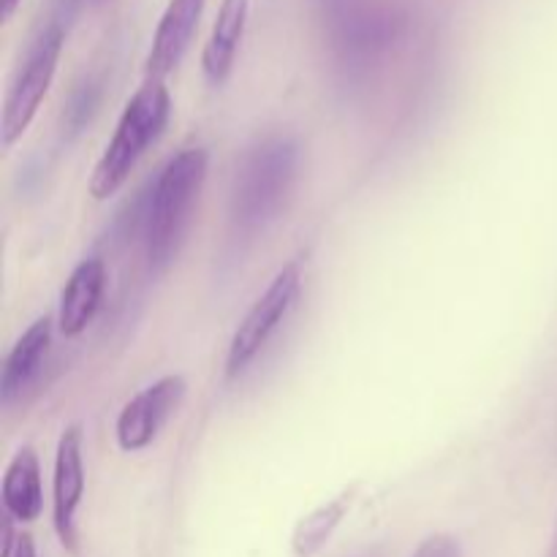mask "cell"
<instances>
[{
    "label": "cell",
    "instance_id": "6da1fadb",
    "mask_svg": "<svg viewBox=\"0 0 557 557\" xmlns=\"http://www.w3.org/2000/svg\"><path fill=\"white\" fill-rule=\"evenodd\" d=\"M207 166H210V156L205 147H185L177 156L169 158L166 166L145 190L141 243H145L147 270L152 275L166 272L177 259L190 221H194L199 196L205 190Z\"/></svg>",
    "mask_w": 557,
    "mask_h": 557
},
{
    "label": "cell",
    "instance_id": "7a4b0ae2",
    "mask_svg": "<svg viewBox=\"0 0 557 557\" xmlns=\"http://www.w3.org/2000/svg\"><path fill=\"white\" fill-rule=\"evenodd\" d=\"M299 141L292 134H267L239 161L232 185L228 223L237 239H253L281 215L299 174Z\"/></svg>",
    "mask_w": 557,
    "mask_h": 557
},
{
    "label": "cell",
    "instance_id": "3957f363",
    "mask_svg": "<svg viewBox=\"0 0 557 557\" xmlns=\"http://www.w3.org/2000/svg\"><path fill=\"white\" fill-rule=\"evenodd\" d=\"M169 114H172V96H169L166 85L158 79H147L128 98L112 139L107 141L96 169H92L90 183H87L92 199L103 201L123 188L147 147L163 134Z\"/></svg>",
    "mask_w": 557,
    "mask_h": 557
},
{
    "label": "cell",
    "instance_id": "277c9868",
    "mask_svg": "<svg viewBox=\"0 0 557 557\" xmlns=\"http://www.w3.org/2000/svg\"><path fill=\"white\" fill-rule=\"evenodd\" d=\"M65 36L69 33L60 30V27H38L36 36H33L25 60H22L20 71L11 79L9 90H5L3 117H0V145H3V150L14 147V141H20L25 131L30 128L38 107H41L49 87H52Z\"/></svg>",
    "mask_w": 557,
    "mask_h": 557
},
{
    "label": "cell",
    "instance_id": "5b68a950",
    "mask_svg": "<svg viewBox=\"0 0 557 557\" xmlns=\"http://www.w3.org/2000/svg\"><path fill=\"white\" fill-rule=\"evenodd\" d=\"M299 288H302V267L292 261L272 277L264 294L256 299L253 308L245 313V319L234 330L226 354V379H237L256 362V357L264 351L267 343L272 341V335L281 330L286 315L292 313Z\"/></svg>",
    "mask_w": 557,
    "mask_h": 557
},
{
    "label": "cell",
    "instance_id": "8992f818",
    "mask_svg": "<svg viewBox=\"0 0 557 557\" xmlns=\"http://www.w3.org/2000/svg\"><path fill=\"white\" fill-rule=\"evenodd\" d=\"M185 397V379L183 375H163L156 384L141 389L139 395L131 397L120 411L117 424H114V435H117L120 449L134 455V451L147 449L163 424L172 419L180 403Z\"/></svg>",
    "mask_w": 557,
    "mask_h": 557
},
{
    "label": "cell",
    "instance_id": "52a82bcc",
    "mask_svg": "<svg viewBox=\"0 0 557 557\" xmlns=\"http://www.w3.org/2000/svg\"><path fill=\"white\" fill-rule=\"evenodd\" d=\"M85 495V455H82V428L69 424L58 441L52 473V522L58 539L76 549V511Z\"/></svg>",
    "mask_w": 557,
    "mask_h": 557
},
{
    "label": "cell",
    "instance_id": "ba28073f",
    "mask_svg": "<svg viewBox=\"0 0 557 557\" xmlns=\"http://www.w3.org/2000/svg\"><path fill=\"white\" fill-rule=\"evenodd\" d=\"M205 5L207 0H169L156 33H152L150 52L145 60L147 79L163 82L183 63L201 14H205Z\"/></svg>",
    "mask_w": 557,
    "mask_h": 557
},
{
    "label": "cell",
    "instance_id": "9c48e42d",
    "mask_svg": "<svg viewBox=\"0 0 557 557\" xmlns=\"http://www.w3.org/2000/svg\"><path fill=\"white\" fill-rule=\"evenodd\" d=\"M103 292H107V264H103V259L92 256V259L79 261L69 281H65L63 292H60V335L79 337L87 330V324L96 319Z\"/></svg>",
    "mask_w": 557,
    "mask_h": 557
},
{
    "label": "cell",
    "instance_id": "30bf717a",
    "mask_svg": "<svg viewBox=\"0 0 557 557\" xmlns=\"http://www.w3.org/2000/svg\"><path fill=\"white\" fill-rule=\"evenodd\" d=\"M49 346H52V319L41 315L22 332L20 341L5 357L3 375H0V397H3L5 406L20 400L36 384L44 364H47Z\"/></svg>",
    "mask_w": 557,
    "mask_h": 557
},
{
    "label": "cell",
    "instance_id": "8fae6325",
    "mask_svg": "<svg viewBox=\"0 0 557 557\" xmlns=\"http://www.w3.org/2000/svg\"><path fill=\"white\" fill-rule=\"evenodd\" d=\"M250 0H221L212 33L201 52V71L210 85H223L237 63L239 47H243L245 27H248Z\"/></svg>",
    "mask_w": 557,
    "mask_h": 557
},
{
    "label": "cell",
    "instance_id": "7c38bea8",
    "mask_svg": "<svg viewBox=\"0 0 557 557\" xmlns=\"http://www.w3.org/2000/svg\"><path fill=\"white\" fill-rule=\"evenodd\" d=\"M5 515L14 522H36L44 511V487L38 455L30 446H22L5 466L0 487Z\"/></svg>",
    "mask_w": 557,
    "mask_h": 557
},
{
    "label": "cell",
    "instance_id": "4fadbf2b",
    "mask_svg": "<svg viewBox=\"0 0 557 557\" xmlns=\"http://www.w3.org/2000/svg\"><path fill=\"white\" fill-rule=\"evenodd\" d=\"M348 506H351V493L341 495V498L330 500V504L319 506L315 511H310L308 517L297 522L292 536V549L297 557H313L326 547L332 536H335L337 525L346 517Z\"/></svg>",
    "mask_w": 557,
    "mask_h": 557
},
{
    "label": "cell",
    "instance_id": "5bb4252c",
    "mask_svg": "<svg viewBox=\"0 0 557 557\" xmlns=\"http://www.w3.org/2000/svg\"><path fill=\"white\" fill-rule=\"evenodd\" d=\"M103 98V79L96 74H87L85 79L76 82V87L71 90L69 101L63 109V139L74 141L87 125L96 117L98 107H101Z\"/></svg>",
    "mask_w": 557,
    "mask_h": 557
},
{
    "label": "cell",
    "instance_id": "9a60e30c",
    "mask_svg": "<svg viewBox=\"0 0 557 557\" xmlns=\"http://www.w3.org/2000/svg\"><path fill=\"white\" fill-rule=\"evenodd\" d=\"M413 557H462L460 542L449 533H433L417 547Z\"/></svg>",
    "mask_w": 557,
    "mask_h": 557
},
{
    "label": "cell",
    "instance_id": "2e32d148",
    "mask_svg": "<svg viewBox=\"0 0 557 557\" xmlns=\"http://www.w3.org/2000/svg\"><path fill=\"white\" fill-rule=\"evenodd\" d=\"M14 557H36V544H33V539L27 536V533H22L20 536V544H16Z\"/></svg>",
    "mask_w": 557,
    "mask_h": 557
},
{
    "label": "cell",
    "instance_id": "e0dca14e",
    "mask_svg": "<svg viewBox=\"0 0 557 557\" xmlns=\"http://www.w3.org/2000/svg\"><path fill=\"white\" fill-rule=\"evenodd\" d=\"M20 3L22 0H0V20L9 22L16 14V9H20Z\"/></svg>",
    "mask_w": 557,
    "mask_h": 557
},
{
    "label": "cell",
    "instance_id": "ac0fdd59",
    "mask_svg": "<svg viewBox=\"0 0 557 557\" xmlns=\"http://www.w3.org/2000/svg\"><path fill=\"white\" fill-rule=\"evenodd\" d=\"M547 557H557V520H555V533H553V544H549Z\"/></svg>",
    "mask_w": 557,
    "mask_h": 557
},
{
    "label": "cell",
    "instance_id": "d6986e66",
    "mask_svg": "<svg viewBox=\"0 0 557 557\" xmlns=\"http://www.w3.org/2000/svg\"><path fill=\"white\" fill-rule=\"evenodd\" d=\"M90 3H96V5H98V3H103V0H90Z\"/></svg>",
    "mask_w": 557,
    "mask_h": 557
},
{
    "label": "cell",
    "instance_id": "ffe728a7",
    "mask_svg": "<svg viewBox=\"0 0 557 557\" xmlns=\"http://www.w3.org/2000/svg\"><path fill=\"white\" fill-rule=\"evenodd\" d=\"M368 557H373V555H368Z\"/></svg>",
    "mask_w": 557,
    "mask_h": 557
}]
</instances>
